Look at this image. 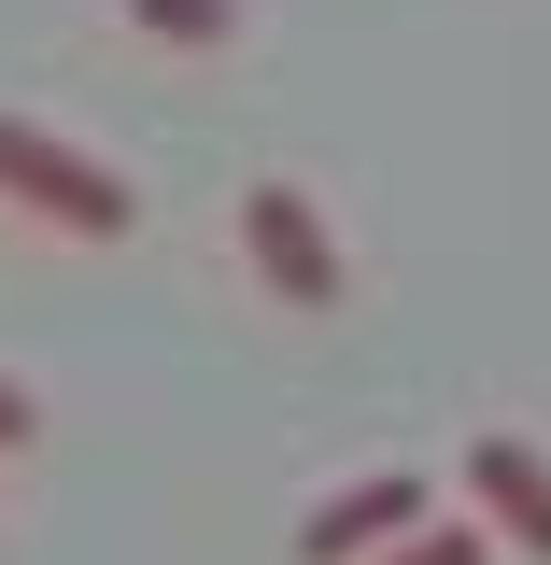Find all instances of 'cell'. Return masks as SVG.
<instances>
[{"mask_svg": "<svg viewBox=\"0 0 551 565\" xmlns=\"http://www.w3.org/2000/svg\"><path fill=\"white\" fill-rule=\"evenodd\" d=\"M241 269L269 282L283 311H311V326H326V311H340L353 297V255H340V226H326V212H311V184H241Z\"/></svg>", "mask_w": 551, "mask_h": 565, "instance_id": "cell-2", "label": "cell"}, {"mask_svg": "<svg viewBox=\"0 0 551 565\" xmlns=\"http://www.w3.org/2000/svg\"><path fill=\"white\" fill-rule=\"evenodd\" d=\"M128 29H156V43H241V0H128Z\"/></svg>", "mask_w": 551, "mask_h": 565, "instance_id": "cell-6", "label": "cell"}, {"mask_svg": "<svg viewBox=\"0 0 551 565\" xmlns=\"http://www.w3.org/2000/svg\"><path fill=\"white\" fill-rule=\"evenodd\" d=\"M0 199L43 212V226H71V241H128V226H141L128 170H114V156H85L71 128H43V114H0Z\"/></svg>", "mask_w": 551, "mask_h": 565, "instance_id": "cell-1", "label": "cell"}, {"mask_svg": "<svg viewBox=\"0 0 551 565\" xmlns=\"http://www.w3.org/2000/svg\"><path fill=\"white\" fill-rule=\"evenodd\" d=\"M467 523H481L495 552L551 565V452L538 438H467Z\"/></svg>", "mask_w": 551, "mask_h": 565, "instance_id": "cell-4", "label": "cell"}, {"mask_svg": "<svg viewBox=\"0 0 551 565\" xmlns=\"http://www.w3.org/2000/svg\"><path fill=\"white\" fill-rule=\"evenodd\" d=\"M368 565H495V537H481V523H453V509H424L411 537H396V552H368Z\"/></svg>", "mask_w": 551, "mask_h": 565, "instance_id": "cell-5", "label": "cell"}, {"mask_svg": "<svg viewBox=\"0 0 551 565\" xmlns=\"http://www.w3.org/2000/svg\"><path fill=\"white\" fill-rule=\"evenodd\" d=\"M14 438H43V396H29V382H0V452H14Z\"/></svg>", "mask_w": 551, "mask_h": 565, "instance_id": "cell-7", "label": "cell"}, {"mask_svg": "<svg viewBox=\"0 0 551 565\" xmlns=\"http://www.w3.org/2000/svg\"><path fill=\"white\" fill-rule=\"evenodd\" d=\"M424 509V467H353V481H326L311 509H297V565H368V552H396Z\"/></svg>", "mask_w": 551, "mask_h": 565, "instance_id": "cell-3", "label": "cell"}]
</instances>
